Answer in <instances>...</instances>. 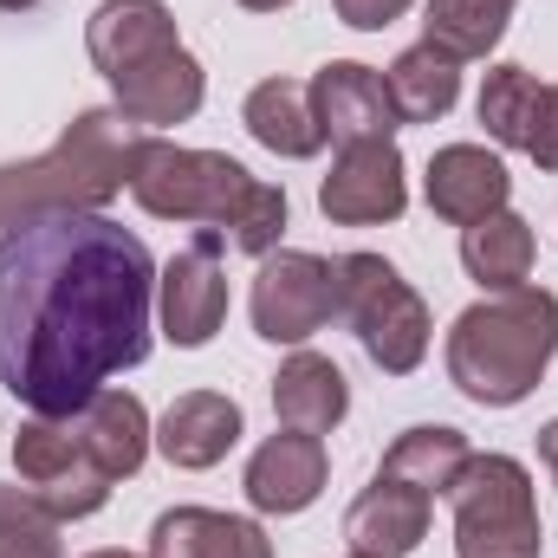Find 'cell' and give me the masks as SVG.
Listing matches in <instances>:
<instances>
[{
    "instance_id": "obj_1",
    "label": "cell",
    "mask_w": 558,
    "mask_h": 558,
    "mask_svg": "<svg viewBox=\"0 0 558 558\" xmlns=\"http://www.w3.org/2000/svg\"><path fill=\"white\" fill-rule=\"evenodd\" d=\"M156 260L98 208L33 215L0 234V384L33 416H78L149 357Z\"/></svg>"
},
{
    "instance_id": "obj_2",
    "label": "cell",
    "mask_w": 558,
    "mask_h": 558,
    "mask_svg": "<svg viewBox=\"0 0 558 558\" xmlns=\"http://www.w3.org/2000/svg\"><path fill=\"white\" fill-rule=\"evenodd\" d=\"M131 195L156 221H195L228 234L241 254H274L286 234V189L247 175L221 149H182V143L143 137L131 162Z\"/></svg>"
},
{
    "instance_id": "obj_3",
    "label": "cell",
    "mask_w": 558,
    "mask_h": 558,
    "mask_svg": "<svg viewBox=\"0 0 558 558\" xmlns=\"http://www.w3.org/2000/svg\"><path fill=\"white\" fill-rule=\"evenodd\" d=\"M448 384L481 410H513L539 390L546 364L558 357V292L513 286L468 305L448 325Z\"/></svg>"
},
{
    "instance_id": "obj_4",
    "label": "cell",
    "mask_w": 558,
    "mask_h": 558,
    "mask_svg": "<svg viewBox=\"0 0 558 558\" xmlns=\"http://www.w3.org/2000/svg\"><path fill=\"white\" fill-rule=\"evenodd\" d=\"M143 131L124 111H85L65 137L33 162L0 169V234L33 221V215H65V208H105L118 189H131Z\"/></svg>"
},
{
    "instance_id": "obj_5",
    "label": "cell",
    "mask_w": 558,
    "mask_h": 558,
    "mask_svg": "<svg viewBox=\"0 0 558 558\" xmlns=\"http://www.w3.org/2000/svg\"><path fill=\"white\" fill-rule=\"evenodd\" d=\"M338 299L364 344V357L384 371V377H410L422 357H428V305L416 299V286L397 274L384 254H344L338 260Z\"/></svg>"
},
{
    "instance_id": "obj_6",
    "label": "cell",
    "mask_w": 558,
    "mask_h": 558,
    "mask_svg": "<svg viewBox=\"0 0 558 558\" xmlns=\"http://www.w3.org/2000/svg\"><path fill=\"white\" fill-rule=\"evenodd\" d=\"M454 500V553L461 558H539L533 474L513 454H468Z\"/></svg>"
},
{
    "instance_id": "obj_7",
    "label": "cell",
    "mask_w": 558,
    "mask_h": 558,
    "mask_svg": "<svg viewBox=\"0 0 558 558\" xmlns=\"http://www.w3.org/2000/svg\"><path fill=\"white\" fill-rule=\"evenodd\" d=\"M13 468H20V487L65 526V520H92L105 500H111V474L92 461L85 435L72 416H33L20 422L13 435Z\"/></svg>"
},
{
    "instance_id": "obj_8",
    "label": "cell",
    "mask_w": 558,
    "mask_h": 558,
    "mask_svg": "<svg viewBox=\"0 0 558 558\" xmlns=\"http://www.w3.org/2000/svg\"><path fill=\"white\" fill-rule=\"evenodd\" d=\"M254 331L267 344H305L318 338L344 299H338V260H318V254H299V247H274L254 274Z\"/></svg>"
},
{
    "instance_id": "obj_9",
    "label": "cell",
    "mask_w": 558,
    "mask_h": 558,
    "mask_svg": "<svg viewBox=\"0 0 558 558\" xmlns=\"http://www.w3.org/2000/svg\"><path fill=\"white\" fill-rule=\"evenodd\" d=\"M156 312H162V338L182 351H202L221 318H228V274H221V234L202 228L195 247H182L162 274H156Z\"/></svg>"
},
{
    "instance_id": "obj_10",
    "label": "cell",
    "mask_w": 558,
    "mask_h": 558,
    "mask_svg": "<svg viewBox=\"0 0 558 558\" xmlns=\"http://www.w3.org/2000/svg\"><path fill=\"white\" fill-rule=\"evenodd\" d=\"M318 208H325V221H338V228H377V221H397V215L410 208L403 149H397L390 137L338 149L331 175L318 182Z\"/></svg>"
},
{
    "instance_id": "obj_11",
    "label": "cell",
    "mask_w": 558,
    "mask_h": 558,
    "mask_svg": "<svg viewBox=\"0 0 558 558\" xmlns=\"http://www.w3.org/2000/svg\"><path fill=\"white\" fill-rule=\"evenodd\" d=\"M481 124L500 149H520L558 175V85H539L526 65H494L481 85Z\"/></svg>"
},
{
    "instance_id": "obj_12",
    "label": "cell",
    "mask_w": 558,
    "mask_h": 558,
    "mask_svg": "<svg viewBox=\"0 0 558 558\" xmlns=\"http://www.w3.org/2000/svg\"><path fill=\"white\" fill-rule=\"evenodd\" d=\"M305 92H312L318 131L338 143V149H351V143H384L390 131H397L384 72H371V65H357V59H331Z\"/></svg>"
},
{
    "instance_id": "obj_13",
    "label": "cell",
    "mask_w": 558,
    "mask_h": 558,
    "mask_svg": "<svg viewBox=\"0 0 558 558\" xmlns=\"http://www.w3.org/2000/svg\"><path fill=\"white\" fill-rule=\"evenodd\" d=\"M331 481V454H325V435H305V428H286L267 435L247 461V500L254 513H305Z\"/></svg>"
},
{
    "instance_id": "obj_14",
    "label": "cell",
    "mask_w": 558,
    "mask_h": 558,
    "mask_svg": "<svg viewBox=\"0 0 558 558\" xmlns=\"http://www.w3.org/2000/svg\"><path fill=\"white\" fill-rule=\"evenodd\" d=\"M428 208L441 215V221H454V228H474V221H487L494 208H507V195H513V175H507V162L494 156V149H481V143H448V149H435L428 156Z\"/></svg>"
},
{
    "instance_id": "obj_15",
    "label": "cell",
    "mask_w": 558,
    "mask_h": 558,
    "mask_svg": "<svg viewBox=\"0 0 558 558\" xmlns=\"http://www.w3.org/2000/svg\"><path fill=\"white\" fill-rule=\"evenodd\" d=\"M111 92H118V111H124L137 131H162V124H189V118L202 111L208 78H202V65H195L189 46H169V52L143 59L137 72L111 78Z\"/></svg>"
},
{
    "instance_id": "obj_16",
    "label": "cell",
    "mask_w": 558,
    "mask_h": 558,
    "mask_svg": "<svg viewBox=\"0 0 558 558\" xmlns=\"http://www.w3.org/2000/svg\"><path fill=\"white\" fill-rule=\"evenodd\" d=\"M169 46H182V39H175V13L162 0H105L85 20V52L105 78L137 72L143 59H156Z\"/></svg>"
},
{
    "instance_id": "obj_17",
    "label": "cell",
    "mask_w": 558,
    "mask_h": 558,
    "mask_svg": "<svg viewBox=\"0 0 558 558\" xmlns=\"http://www.w3.org/2000/svg\"><path fill=\"white\" fill-rule=\"evenodd\" d=\"M428 494L397 487V481H371L351 513H344V539L357 558H410L428 539Z\"/></svg>"
},
{
    "instance_id": "obj_18",
    "label": "cell",
    "mask_w": 558,
    "mask_h": 558,
    "mask_svg": "<svg viewBox=\"0 0 558 558\" xmlns=\"http://www.w3.org/2000/svg\"><path fill=\"white\" fill-rule=\"evenodd\" d=\"M234 441H241V403L221 397V390H189V397H175L169 416H162V428H156L162 461H169V468H189V474L228 461Z\"/></svg>"
},
{
    "instance_id": "obj_19",
    "label": "cell",
    "mask_w": 558,
    "mask_h": 558,
    "mask_svg": "<svg viewBox=\"0 0 558 558\" xmlns=\"http://www.w3.org/2000/svg\"><path fill=\"white\" fill-rule=\"evenodd\" d=\"M149 558H274L267 533L241 513L215 507H169L149 526Z\"/></svg>"
},
{
    "instance_id": "obj_20",
    "label": "cell",
    "mask_w": 558,
    "mask_h": 558,
    "mask_svg": "<svg viewBox=\"0 0 558 558\" xmlns=\"http://www.w3.org/2000/svg\"><path fill=\"white\" fill-rule=\"evenodd\" d=\"M351 410V384H344V371L331 364V357H318V351H292L286 364H279L274 377V416L286 428H305V435H331L338 422Z\"/></svg>"
},
{
    "instance_id": "obj_21",
    "label": "cell",
    "mask_w": 558,
    "mask_h": 558,
    "mask_svg": "<svg viewBox=\"0 0 558 558\" xmlns=\"http://www.w3.org/2000/svg\"><path fill=\"white\" fill-rule=\"evenodd\" d=\"M468 435L461 428H448V422H422V428H403L397 441H390V454H384V468H377V481H397V487H416V494H448L454 481H461V468H468Z\"/></svg>"
},
{
    "instance_id": "obj_22",
    "label": "cell",
    "mask_w": 558,
    "mask_h": 558,
    "mask_svg": "<svg viewBox=\"0 0 558 558\" xmlns=\"http://www.w3.org/2000/svg\"><path fill=\"white\" fill-rule=\"evenodd\" d=\"M384 92H390L397 124H435V118H448L454 98H461V59H448L441 46L422 39L410 52H397V65L384 72Z\"/></svg>"
},
{
    "instance_id": "obj_23",
    "label": "cell",
    "mask_w": 558,
    "mask_h": 558,
    "mask_svg": "<svg viewBox=\"0 0 558 558\" xmlns=\"http://www.w3.org/2000/svg\"><path fill=\"white\" fill-rule=\"evenodd\" d=\"M72 422H78L92 461H98L111 481H131L143 468V454H149V416H143V403L131 390H98Z\"/></svg>"
},
{
    "instance_id": "obj_24",
    "label": "cell",
    "mask_w": 558,
    "mask_h": 558,
    "mask_svg": "<svg viewBox=\"0 0 558 558\" xmlns=\"http://www.w3.org/2000/svg\"><path fill=\"white\" fill-rule=\"evenodd\" d=\"M241 124L254 131L260 149H274V156H286V162L325 149V131H318V118H312V92L292 85V78H267V85H254Z\"/></svg>"
},
{
    "instance_id": "obj_25",
    "label": "cell",
    "mask_w": 558,
    "mask_h": 558,
    "mask_svg": "<svg viewBox=\"0 0 558 558\" xmlns=\"http://www.w3.org/2000/svg\"><path fill=\"white\" fill-rule=\"evenodd\" d=\"M533 260H539V241H533V228H526L513 208H494L487 221L461 228V267L481 279L487 292H513V286H526Z\"/></svg>"
},
{
    "instance_id": "obj_26",
    "label": "cell",
    "mask_w": 558,
    "mask_h": 558,
    "mask_svg": "<svg viewBox=\"0 0 558 558\" xmlns=\"http://www.w3.org/2000/svg\"><path fill=\"white\" fill-rule=\"evenodd\" d=\"M513 7H520V0H428L422 26H428V46H441L448 59L468 65V59H487V52L500 46Z\"/></svg>"
},
{
    "instance_id": "obj_27",
    "label": "cell",
    "mask_w": 558,
    "mask_h": 558,
    "mask_svg": "<svg viewBox=\"0 0 558 558\" xmlns=\"http://www.w3.org/2000/svg\"><path fill=\"white\" fill-rule=\"evenodd\" d=\"M0 558H59V520L26 487H0Z\"/></svg>"
},
{
    "instance_id": "obj_28",
    "label": "cell",
    "mask_w": 558,
    "mask_h": 558,
    "mask_svg": "<svg viewBox=\"0 0 558 558\" xmlns=\"http://www.w3.org/2000/svg\"><path fill=\"white\" fill-rule=\"evenodd\" d=\"M331 7H338V20L357 26V33H384L390 20L410 13V0H331Z\"/></svg>"
},
{
    "instance_id": "obj_29",
    "label": "cell",
    "mask_w": 558,
    "mask_h": 558,
    "mask_svg": "<svg viewBox=\"0 0 558 558\" xmlns=\"http://www.w3.org/2000/svg\"><path fill=\"white\" fill-rule=\"evenodd\" d=\"M539 461H546V474H553V487H558V416L539 428Z\"/></svg>"
},
{
    "instance_id": "obj_30",
    "label": "cell",
    "mask_w": 558,
    "mask_h": 558,
    "mask_svg": "<svg viewBox=\"0 0 558 558\" xmlns=\"http://www.w3.org/2000/svg\"><path fill=\"white\" fill-rule=\"evenodd\" d=\"M247 13H279V7H292V0H241Z\"/></svg>"
},
{
    "instance_id": "obj_31",
    "label": "cell",
    "mask_w": 558,
    "mask_h": 558,
    "mask_svg": "<svg viewBox=\"0 0 558 558\" xmlns=\"http://www.w3.org/2000/svg\"><path fill=\"white\" fill-rule=\"evenodd\" d=\"M20 7H33V0H0V13H20Z\"/></svg>"
},
{
    "instance_id": "obj_32",
    "label": "cell",
    "mask_w": 558,
    "mask_h": 558,
    "mask_svg": "<svg viewBox=\"0 0 558 558\" xmlns=\"http://www.w3.org/2000/svg\"><path fill=\"white\" fill-rule=\"evenodd\" d=\"M85 558H131V553H85Z\"/></svg>"
},
{
    "instance_id": "obj_33",
    "label": "cell",
    "mask_w": 558,
    "mask_h": 558,
    "mask_svg": "<svg viewBox=\"0 0 558 558\" xmlns=\"http://www.w3.org/2000/svg\"><path fill=\"white\" fill-rule=\"evenodd\" d=\"M351 558H357V553H351Z\"/></svg>"
}]
</instances>
